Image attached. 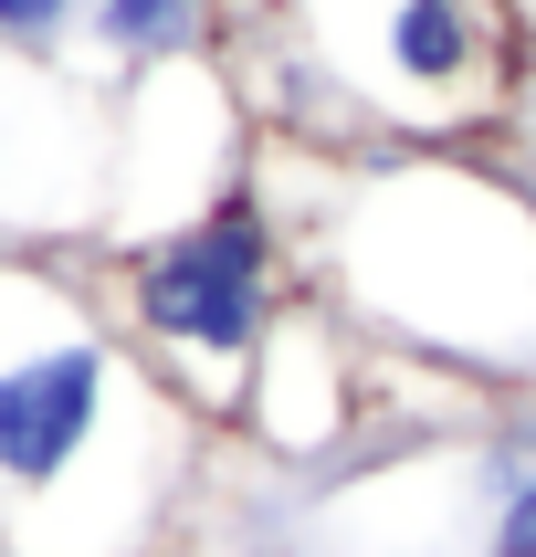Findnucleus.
<instances>
[{"instance_id": "1", "label": "nucleus", "mask_w": 536, "mask_h": 557, "mask_svg": "<svg viewBox=\"0 0 536 557\" xmlns=\"http://www.w3.org/2000/svg\"><path fill=\"white\" fill-rule=\"evenodd\" d=\"M252 189L369 347L536 400V180L515 158L252 137Z\"/></svg>"}, {"instance_id": "10", "label": "nucleus", "mask_w": 536, "mask_h": 557, "mask_svg": "<svg viewBox=\"0 0 536 557\" xmlns=\"http://www.w3.org/2000/svg\"><path fill=\"white\" fill-rule=\"evenodd\" d=\"M137 557H211V547H189V536H158V547H137Z\"/></svg>"}, {"instance_id": "9", "label": "nucleus", "mask_w": 536, "mask_h": 557, "mask_svg": "<svg viewBox=\"0 0 536 557\" xmlns=\"http://www.w3.org/2000/svg\"><path fill=\"white\" fill-rule=\"evenodd\" d=\"M484 557H536V432H526V463H515V484H504L495 516H484Z\"/></svg>"}, {"instance_id": "11", "label": "nucleus", "mask_w": 536, "mask_h": 557, "mask_svg": "<svg viewBox=\"0 0 536 557\" xmlns=\"http://www.w3.org/2000/svg\"><path fill=\"white\" fill-rule=\"evenodd\" d=\"M526 180H536V169H526Z\"/></svg>"}, {"instance_id": "4", "label": "nucleus", "mask_w": 536, "mask_h": 557, "mask_svg": "<svg viewBox=\"0 0 536 557\" xmlns=\"http://www.w3.org/2000/svg\"><path fill=\"white\" fill-rule=\"evenodd\" d=\"M263 22L326 74L358 148H484L526 116L504 0H263Z\"/></svg>"}, {"instance_id": "8", "label": "nucleus", "mask_w": 536, "mask_h": 557, "mask_svg": "<svg viewBox=\"0 0 536 557\" xmlns=\"http://www.w3.org/2000/svg\"><path fill=\"white\" fill-rule=\"evenodd\" d=\"M74 42H85V0H0V53L74 63Z\"/></svg>"}, {"instance_id": "7", "label": "nucleus", "mask_w": 536, "mask_h": 557, "mask_svg": "<svg viewBox=\"0 0 536 557\" xmlns=\"http://www.w3.org/2000/svg\"><path fill=\"white\" fill-rule=\"evenodd\" d=\"M263 0H85L95 74H148V63H211Z\"/></svg>"}, {"instance_id": "3", "label": "nucleus", "mask_w": 536, "mask_h": 557, "mask_svg": "<svg viewBox=\"0 0 536 557\" xmlns=\"http://www.w3.org/2000/svg\"><path fill=\"white\" fill-rule=\"evenodd\" d=\"M85 263L105 284V315L126 326V347L158 369V389L179 410H200L211 432H232L274 315L306 295V263L284 243L274 200L242 180V189H221L211 211L169 221L148 243H105Z\"/></svg>"}, {"instance_id": "2", "label": "nucleus", "mask_w": 536, "mask_h": 557, "mask_svg": "<svg viewBox=\"0 0 536 557\" xmlns=\"http://www.w3.org/2000/svg\"><path fill=\"white\" fill-rule=\"evenodd\" d=\"M211 421L158 389L85 252L0 243V557H137L179 536Z\"/></svg>"}, {"instance_id": "6", "label": "nucleus", "mask_w": 536, "mask_h": 557, "mask_svg": "<svg viewBox=\"0 0 536 557\" xmlns=\"http://www.w3.org/2000/svg\"><path fill=\"white\" fill-rule=\"evenodd\" d=\"M358 421H369V337L306 284V295L274 315L263 358H252L232 432H242L274 473H306V463H337Z\"/></svg>"}, {"instance_id": "5", "label": "nucleus", "mask_w": 536, "mask_h": 557, "mask_svg": "<svg viewBox=\"0 0 536 557\" xmlns=\"http://www.w3.org/2000/svg\"><path fill=\"white\" fill-rule=\"evenodd\" d=\"M252 106L232 85V63H148V74H116L105 95V221L95 243H148L169 221L211 211L221 189L252 180Z\"/></svg>"}]
</instances>
